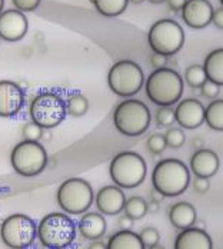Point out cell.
Returning a JSON list of instances; mask_svg holds the SVG:
<instances>
[{"label": "cell", "mask_w": 223, "mask_h": 249, "mask_svg": "<svg viewBox=\"0 0 223 249\" xmlns=\"http://www.w3.org/2000/svg\"><path fill=\"white\" fill-rule=\"evenodd\" d=\"M190 183L189 168L179 159L168 158L156 163L152 172L153 189L163 196L173 198L182 195Z\"/></svg>", "instance_id": "6da1fadb"}, {"label": "cell", "mask_w": 223, "mask_h": 249, "mask_svg": "<svg viewBox=\"0 0 223 249\" xmlns=\"http://www.w3.org/2000/svg\"><path fill=\"white\" fill-rule=\"evenodd\" d=\"M77 225L65 212H51L37 225V239L48 249H68L76 239Z\"/></svg>", "instance_id": "7a4b0ae2"}, {"label": "cell", "mask_w": 223, "mask_h": 249, "mask_svg": "<svg viewBox=\"0 0 223 249\" xmlns=\"http://www.w3.org/2000/svg\"><path fill=\"white\" fill-rule=\"evenodd\" d=\"M149 100L157 106H172L183 95V79L174 69H154L145 82Z\"/></svg>", "instance_id": "3957f363"}, {"label": "cell", "mask_w": 223, "mask_h": 249, "mask_svg": "<svg viewBox=\"0 0 223 249\" xmlns=\"http://www.w3.org/2000/svg\"><path fill=\"white\" fill-rule=\"evenodd\" d=\"M148 166L142 155L132 150H124L118 153L110 165L109 175L112 182L122 189H133L142 185L146 179Z\"/></svg>", "instance_id": "277c9868"}, {"label": "cell", "mask_w": 223, "mask_h": 249, "mask_svg": "<svg viewBox=\"0 0 223 249\" xmlns=\"http://www.w3.org/2000/svg\"><path fill=\"white\" fill-rule=\"evenodd\" d=\"M152 115L149 107L137 99H124L113 112V124L123 136L135 138L143 135L150 126Z\"/></svg>", "instance_id": "5b68a950"}, {"label": "cell", "mask_w": 223, "mask_h": 249, "mask_svg": "<svg viewBox=\"0 0 223 249\" xmlns=\"http://www.w3.org/2000/svg\"><path fill=\"white\" fill-rule=\"evenodd\" d=\"M57 205L68 215H83L93 205L95 192L92 185L82 178H70L60 183L56 192Z\"/></svg>", "instance_id": "8992f818"}, {"label": "cell", "mask_w": 223, "mask_h": 249, "mask_svg": "<svg viewBox=\"0 0 223 249\" xmlns=\"http://www.w3.org/2000/svg\"><path fill=\"white\" fill-rule=\"evenodd\" d=\"M29 115L33 124L42 129L51 130L53 127H57L68 116L66 100L56 92H42L30 102Z\"/></svg>", "instance_id": "52a82bcc"}, {"label": "cell", "mask_w": 223, "mask_h": 249, "mask_svg": "<svg viewBox=\"0 0 223 249\" xmlns=\"http://www.w3.org/2000/svg\"><path fill=\"white\" fill-rule=\"evenodd\" d=\"M48 152L40 142L22 141L10 152L13 171L20 176L33 178L40 175L48 166Z\"/></svg>", "instance_id": "ba28073f"}, {"label": "cell", "mask_w": 223, "mask_h": 249, "mask_svg": "<svg viewBox=\"0 0 223 249\" xmlns=\"http://www.w3.org/2000/svg\"><path fill=\"white\" fill-rule=\"evenodd\" d=\"M107 85L115 95L127 99L139 93V90L143 88L145 75L136 62L119 60L107 73Z\"/></svg>", "instance_id": "9c48e42d"}, {"label": "cell", "mask_w": 223, "mask_h": 249, "mask_svg": "<svg viewBox=\"0 0 223 249\" xmlns=\"http://www.w3.org/2000/svg\"><path fill=\"white\" fill-rule=\"evenodd\" d=\"M0 238L7 248H30L37 239V225L25 213H13L1 221Z\"/></svg>", "instance_id": "30bf717a"}, {"label": "cell", "mask_w": 223, "mask_h": 249, "mask_svg": "<svg viewBox=\"0 0 223 249\" xmlns=\"http://www.w3.org/2000/svg\"><path fill=\"white\" fill-rule=\"evenodd\" d=\"M150 49L163 56H173L185 43L183 27L172 19H160L150 26L148 33Z\"/></svg>", "instance_id": "8fae6325"}, {"label": "cell", "mask_w": 223, "mask_h": 249, "mask_svg": "<svg viewBox=\"0 0 223 249\" xmlns=\"http://www.w3.org/2000/svg\"><path fill=\"white\" fill-rule=\"evenodd\" d=\"M29 22L23 12L6 9L0 13V39L4 42H19L27 33Z\"/></svg>", "instance_id": "7c38bea8"}, {"label": "cell", "mask_w": 223, "mask_h": 249, "mask_svg": "<svg viewBox=\"0 0 223 249\" xmlns=\"http://www.w3.org/2000/svg\"><path fill=\"white\" fill-rule=\"evenodd\" d=\"M25 106V90L12 80H0V118L16 116Z\"/></svg>", "instance_id": "4fadbf2b"}, {"label": "cell", "mask_w": 223, "mask_h": 249, "mask_svg": "<svg viewBox=\"0 0 223 249\" xmlns=\"http://www.w3.org/2000/svg\"><path fill=\"white\" fill-rule=\"evenodd\" d=\"M93 202L98 208V212L102 215L115 216L123 211L126 196L122 188L116 185H107L98 191Z\"/></svg>", "instance_id": "5bb4252c"}, {"label": "cell", "mask_w": 223, "mask_h": 249, "mask_svg": "<svg viewBox=\"0 0 223 249\" xmlns=\"http://www.w3.org/2000/svg\"><path fill=\"white\" fill-rule=\"evenodd\" d=\"M182 12V19L192 29H203L212 23L213 6L209 0H186Z\"/></svg>", "instance_id": "9a60e30c"}, {"label": "cell", "mask_w": 223, "mask_h": 249, "mask_svg": "<svg viewBox=\"0 0 223 249\" xmlns=\"http://www.w3.org/2000/svg\"><path fill=\"white\" fill-rule=\"evenodd\" d=\"M176 124L185 129H198L205 122V106L198 99L189 98L177 103L174 109Z\"/></svg>", "instance_id": "2e32d148"}, {"label": "cell", "mask_w": 223, "mask_h": 249, "mask_svg": "<svg viewBox=\"0 0 223 249\" xmlns=\"http://www.w3.org/2000/svg\"><path fill=\"white\" fill-rule=\"evenodd\" d=\"M221 159L216 152L202 148L198 149L190 159V171L200 178H212L219 171Z\"/></svg>", "instance_id": "e0dca14e"}, {"label": "cell", "mask_w": 223, "mask_h": 249, "mask_svg": "<svg viewBox=\"0 0 223 249\" xmlns=\"http://www.w3.org/2000/svg\"><path fill=\"white\" fill-rule=\"evenodd\" d=\"M174 249H212V238L203 229L190 226L183 229L174 239Z\"/></svg>", "instance_id": "ac0fdd59"}, {"label": "cell", "mask_w": 223, "mask_h": 249, "mask_svg": "<svg viewBox=\"0 0 223 249\" xmlns=\"http://www.w3.org/2000/svg\"><path fill=\"white\" fill-rule=\"evenodd\" d=\"M107 229V224L104 216L100 212H85L77 224L79 233L89 241L100 239Z\"/></svg>", "instance_id": "d6986e66"}, {"label": "cell", "mask_w": 223, "mask_h": 249, "mask_svg": "<svg viewBox=\"0 0 223 249\" xmlns=\"http://www.w3.org/2000/svg\"><path fill=\"white\" fill-rule=\"evenodd\" d=\"M198 216L196 209L189 202H177L169 209V221L174 228L183 231L190 226H195Z\"/></svg>", "instance_id": "ffe728a7"}, {"label": "cell", "mask_w": 223, "mask_h": 249, "mask_svg": "<svg viewBox=\"0 0 223 249\" xmlns=\"http://www.w3.org/2000/svg\"><path fill=\"white\" fill-rule=\"evenodd\" d=\"M106 249H146L143 245L139 233L130 231H123L120 229L119 232L113 233L107 244H106Z\"/></svg>", "instance_id": "44dd1931"}, {"label": "cell", "mask_w": 223, "mask_h": 249, "mask_svg": "<svg viewBox=\"0 0 223 249\" xmlns=\"http://www.w3.org/2000/svg\"><path fill=\"white\" fill-rule=\"evenodd\" d=\"M206 77L219 86H223V49L210 52L203 63Z\"/></svg>", "instance_id": "7402d4cb"}, {"label": "cell", "mask_w": 223, "mask_h": 249, "mask_svg": "<svg viewBox=\"0 0 223 249\" xmlns=\"http://www.w3.org/2000/svg\"><path fill=\"white\" fill-rule=\"evenodd\" d=\"M205 122L210 129L223 132V99L212 100L205 107Z\"/></svg>", "instance_id": "603a6c76"}, {"label": "cell", "mask_w": 223, "mask_h": 249, "mask_svg": "<svg viewBox=\"0 0 223 249\" xmlns=\"http://www.w3.org/2000/svg\"><path fill=\"white\" fill-rule=\"evenodd\" d=\"M90 1L95 4L98 13L104 18H116L122 15L129 4V0H90Z\"/></svg>", "instance_id": "cb8c5ba5"}, {"label": "cell", "mask_w": 223, "mask_h": 249, "mask_svg": "<svg viewBox=\"0 0 223 249\" xmlns=\"http://www.w3.org/2000/svg\"><path fill=\"white\" fill-rule=\"evenodd\" d=\"M123 212L126 216L133 221L142 219L148 213V202L140 196H130L124 202Z\"/></svg>", "instance_id": "d4e9b609"}, {"label": "cell", "mask_w": 223, "mask_h": 249, "mask_svg": "<svg viewBox=\"0 0 223 249\" xmlns=\"http://www.w3.org/2000/svg\"><path fill=\"white\" fill-rule=\"evenodd\" d=\"M66 110L68 115L73 118H80L89 110V100L82 93H73L66 100Z\"/></svg>", "instance_id": "484cf974"}, {"label": "cell", "mask_w": 223, "mask_h": 249, "mask_svg": "<svg viewBox=\"0 0 223 249\" xmlns=\"http://www.w3.org/2000/svg\"><path fill=\"white\" fill-rule=\"evenodd\" d=\"M185 79H186V83H188L190 88L199 89L207 77H206V73H205L203 66H200V65H192V66H189V68L186 69V72H185Z\"/></svg>", "instance_id": "4316f807"}, {"label": "cell", "mask_w": 223, "mask_h": 249, "mask_svg": "<svg viewBox=\"0 0 223 249\" xmlns=\"http://www.w3.org/2000/svg\"><path fill=\"white\" fill-rule=\"evenodd\" d=\"M154 122L159 127H172L176 122L174 109H172V106H159L154 112Z\"/></svg>", "instance_id": "83f0119b"}, {"label": "cell", "mask_w": 223, "mask_h": 249, "mask_svg": "<svg viewBox=\"0 0 223 249\" xmlns=\"http://www.w3.org/2000/svg\"><path fill=\"white\" fill-rule=\"evenodd\" d=\"M163 136H165V141H166V146L172 148V149H180L185 145V141H186L185 132L180 127H174V126L169 127Z\"/></svg>", "instance_id": "f1b7e54d"}, {"label": "cell", "mask_w": 223, "mask_h": 249, "mask_svg": "<svg viewBox=\"0 0 223 249\" xmlns=\"http://www.w3.org/2000/svg\"><path fill=\"white\" fill-rule=\"evenodd\" d=\"M146 148L152 155H160L163 153V150L166 149V141L165 136L160 133H153L152 136H149L146 141Z\"/></svg>", "instance_id": "f546056e"}, {"label": "cell", "mask_w": 223, "mask_h": 249, "mask_svg": "<svg viewBox=\"0 0 223 249\" xmlns=\"http://www.w3.org/2000/svg\"><path fill=\"white\" fill-rule=\"evenodd\" d=\"M139 236H140V239H142V242H143V245H145L146 248L159 244V241H160V233H159V231H157L156 228H153V226L143 228V229L140 231Z\"/></svg>", "instance_id": "4dcf8cb0"}, {"label": "cell", "mask_w": 223, "mask_h": 249, "mask_svg": "<svg viewBox=\"0 0 223 249\" xmlns=\"http://www.w3.org/2000/svg\"><path fill=\"white\" fill-rule=\"evenodd\" d=\"M42 127H39L33 122H27L22 127V136L25 138V141H32V142H40V136H42Z\"/></svg>", "instance_id": "1f68e13d"}, {"label": "cell", "mask_w": 223, "mask_h": 249, "mask_svg": "<svg viewBox=\"0 0 223 249\" xmlns=\"http://www.w3.org/2000/svg\"><path fill=\"white\" fill-rule=\"evenodd\" d=\"M199 89H200L202 95H203L205 98H207V99H215V98L219 95V92H221V86H219L218 83L209 80V79H206V80L203 82V85H202Z\"/></svg>", "instance_id": "d6a6232c"}, {"label": "cell", "mask_w": 223, "mask_h": 249, "mask_svg": "<svg viewBox=\"0 0 223 249\" xmlns=\"http://www.w3.org/2000/svg\"><path fill=\"white\" fill-rule=\"evenodd\" d=\"M12 3L16 10L25 13V12H34L40 6L42 0H12Z\"/></svg>", "instance_id": "836d02e7"}, {"label": "cell", "mask_w": 223, "mask_h": 249, "mask_svg": "<svg viewBox=\"0 0 223 249\" xmlns=\"http://www.w3.org/2000/svg\"><path fill=\"white\" fill-rule=\"evenodd\" d=\"M193 189L198 192V194H206L209 189H210V182L207 178H200L196 176L195 180H193Z\"/></svg>", "instance_id": "e575fe53"}, {"label": "cell", "mask_w": 223, "mask_h": 249, "mask_svg": "<svg viewBox=\"0 0 223 249\" xmlns=\"http://www.w3.org/2000/svg\"><path fill=\"white\" fill-rule=\"evenodd\" d=\"M150 65L154 68V69H162V68H166L168 65V57L163 56V54H159V53H152L150 59H149Z\"/></svg>", "instance_id": "d590c367"}, {"label": "cell", "mask_w": 223, "mask_h": 249, "mask_svg": "<svg viewBox=\"0 0 223 249\" xmlns=\"http://www.w3.org/2000/svg\"><path fill=\"white\" fill-rule=\"evenodd\" d=\"M212 23L219 29H223V7L218 9V10H213Z\"/></svg>", "instance_id": "8d00e7d4"}, {"label": "cell", "mask_w": 223, "mask_h": 249, "mask_svg": "<svg viewBox=\"0 0 223 249\" xmlns=\"http://www.w3.org/2000/svg\"><path fill=\"white\" fill-rule=\"evenodd\" d=\"M118 225H119V228L120 229H123V231H130L132 228H133V219H130L129 216H120L119 219H118Z\"/></svg>", "instance_id": "74e56055"}, {"label": "cell", "mask_w": 223, "mask_h": 249, "mask_svg": "<svg viewBox=\"0 0 223 249\" xmlns=\"http://www.w3.org/2000/svg\"><path fill=\"white\" fill-rule=\"evenodd\" d=\"M165 1L168 3V6H169L173 12L182 10L183 6H185V3H186V0H165Z\"/></svg>", "instance_id": "f35d334b"}, {"label": "cell", "mask_w": 223, "mask_h": 249, "mask_svg": "<svg viewBox=\"0 0 223 249\" xmlns=\"http://www.w3.org/2000/svg\"><path fill=\"white\" fill-rule=\"evenodd\" d=\"M163 195L160 194V192H157L156 189H152L150 191V200H153V202H157V203H160L162 200H163Z\"/></svg>", "instance_id": "ab89813d"}, {"label": "cell", "mask_w": 223, "mask_h": 249, "mask_svg": "<svg viewBox=\"0 0 223 249\" xmlns=\"http://www.w3.org/2000/svg\"><path fill=\"white\" fill-rule=\"evenodd\" d=\"M87 249H106V244L103 242V241H92V244L89 245V248Z\"/></svg>", "instance_id": "60d3db41"}, {"label": "cell", "mask_w": 223, "mask_h": 249, "mask_svg": "<svg viewBox=\"0 0 223 249\" xmlns=\"http://www.w3.org/2000/svg\"><path fill=\"white\" fill-rule=\"evenodd\" d=\"M159 211V203L157 202H153V200H150L148 203V212L150 213H154V212H157Z\"/></svg>", "instance_id": "b9f144b4"}, {"label": "cell", "mask_w": 223, "mask_h": 249, "mask_svg": "<svg viewBox=\"0 0 223 249\" xmlns=\"http://www.w3.org/2000/svg\"><path fill=\"white\" fill-rule=\"evenodd\" d=\"M50 139H51L50 130H49V129H43V130H42V136H40V141H43V142H49Z\"/></svg>", "instance_id": "7bdbcfd3"}, {"label": "cell", "mask_w": 223, "mask_h": 249, "mask_svg": "<svg viewBox=\"0 0 223 249\" xmlns=\"http://www.w3.org/2000/svg\"><path fill=\"white\" fill-rule=\"evenodd\" d=\"M193 146H195V148L198 146L199 149H202V148H203V141H202V139H193Z\"/></svg>", "instance_id": "ee69618b"}, {"label": "cell", "mask_w": 223, "mask_h": 249, "mask_svg": "<svg viewBox=\"0 0 223 249\" xmlns=\"http://www.w3.org/2000/svg\"><path fill=\"white\" fill-rule=\"evenodd\" d=\"M195 225H196V228H199V229H203V231H205V228H206V224H205L203 221H200V222H199L198 219H196Z\"/></svg>", "instance_id": "f6af8a7d"}, {"label": "cell", "mask_w": 223, "mask_h": 249, "mask_svg": "<svg viewBox=\"0 0 223 249\" xmlns=\"http://www.w3.org/2000/svg\"><path fill=\"white\" fill-rule=\"evenodd\" d=\"M146 249H165L162 245H159V244H156V245H153V247H148Z\"/></svg>", "instance_id": "bcb514c9"}, {"label": "cell", "mask_w": 223, "mask_h": 249, "mask_svg": "<svg viewBox=\"0 0 223 249\" xmlns=\"http://www.w3.org/2000/svg\"><path fill=\"white\" fill-rule=\"evenodd\" d=\"M129 1H130V3H133V4H140L143 0H129Z\"/></svg>", "instance_id": "7dc6e473"}, {"label": "cell", "mask_w": 223, "mask_h": 249, "mask_svg": "<svg viewBox=\"0 0 223 249\" xmlns=\"http://www.w3.org/2000/svg\"><path fill=\"white\" fill-rule=\"evenodd\" d=\"M3 7H4V0H0V13H1L3 10H4Z\"/></svg>", "instance_id": "c3c4849f"}, {"label": "cell", "mask_w": 223, "mask_h": 249, "mask_svg": "<svg viewBox=\"0 0 223 249\" xmlns=\"http://www.w3.org/2000/svg\"><path fill=\"white\" fill-rule=\"evenodd\" d=\"M150 3H163L165 0H149Z\"/></svg>", "instance_id": "681fc988"}, {"label": "cell", "mask_w": 223, "mask_h": 249, "mask_svg": "<svg viewBox=\"0 0 223 249\" xmlns=\"http://www.w3.org/2000/svg\"><path fill=\"white\" fill-rule=\"evenodd\" d=\"M221 3H222V7H223V0H221Z\"/></svg>", "instance_id": "f907efd6"}]
</instances>
